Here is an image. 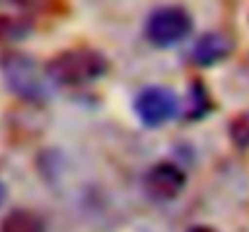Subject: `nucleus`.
Returning <instances> with one entry per match:
<instances>
[{
  "label": "nucleus",
  "instance_id": "f03ea898",
  "mask_svg": "<svg viewBox=\"0 0 249 232\" xmlns=\"http://www.w3.org/2000/svg\"><path fill=\"white\" fill-rule=\"evenodd\" d=\"M46 71L56 87H83L107 75L109 63L104 54L89 46H75V49H66L56 54L46 63Z\"/></svg>",
  "mask_w": 249,
  "mask_h": 232
},
{
  "label": "nucleus",
  "instance_id": "6e6552de",
  "mask_svg": "<svg viewBox=\"0 0 249 232\" xmlns=\"http://www.w3.org/2000/svg\"><path fill=\"white\" fill-rule=\"evenodd\" d=\"M189 107H186V116H189V121H198V119H203L208 111H211V94H208V89L203 87V82H198V80H194L191 85H189Z\"/></svg>",
  "mask_w": 249,
  "mask_h": 232
},
{
  "label": "nucleus",
  "instance_id": "39448f33",
  "mask_svg": "<svg viewBox=\"0 0 249 232\" xmlns=\"http://www.w3.org/2000/svg\"><path fill=\"white\" fill-rule=\"evenodd\" d=\"M143 189L153 201H174L186 189V172L169 160L155 162L143 177Z\"/></svg>",
  "mask_w": 249,
  "mask_h": 232
},
{
  "label": "nucleus",
  "instance_id": "1a4fd4ad",
  "mask_svg": "<svg viewBox=\"0 0 249 232\" xmlns=\"http://www.w3.org/2000/svg\"><path fill=\"white\" fill-rule=\"evenodd\" d=\"M228 136H230V143H232L237 150H247L249 148V109L240 111V114L228 124Z\"/></svg>",
  "mask_w": 249,
  "mask_h": 232
},
{
  "label": "nucleus",
  "instance_id": "f8f14e48",
  "mask_svg": "<svg viewBox=\"0 0 249 232\" xmlns=\"http://www.w3.org/2000/svg\"><path fill=\"white\" fill-rule=\"evenodd\" d=\"M5 194H7V191H5V184H2V181H0V203H2V201H5Z\"/></svg>",
  "mask_w": 249,
  "mask_h": 232
},
{
  "label": "nucleus",
  "instance_id": "f257e3e1",
  "mask_svg": "<svg viewBox=\"0 0 249 232\" xmlns=\"http://www.w3.org/2000/svg\"><path fill=\"white\" fill-rule=\"evenodd\" d=\"M0 73L12 94L24 102H49L53 97V80L49 77L46 66H41L34 56L27 54H5L0 58Z\"/></svg>",
  "mask_w": 249,
  "mask_h": 232
},
{
  "label": "nucleus",
  "instance_id": "7ed1b4c3",
  "mask_svg": "<svg viewBox=\"0 0 249 232\" xmlns=\"http://www.w3.org/2000/svg\"><path fill=\"white\" fill-rule=\"evenodd\" d=\"M194 32V17L179 5L155 7L145 19V36L158 49H172Z\"/></svg>",
  "mask_w": 249,
  "mask_h": 232
},
{
  "label": "nucleus",
  "instance_id": "9d476101",
  "mask_svg": "<svg viewBox=\"0 0 249 232\" xmlns=\"http://www.w3.org/2000/svg\"><path fill=\"white\" fill-rule=\"evenodd\" d=\"M27 32H29V27L22 17L0 15V41H15V39L24 36Z\"/></svg>",
  "mask_w": 249,
  "mask_h": 232
},
{
  "label": "nucleus",
  "instance_id": "0eeeda50",
  "mask_svg": "<svg viewBox=\"0 0 249 232\" xmlns=\"http://www.w3.org/2000/svg\"><path fill=\"white\" fill-rule=\"evenodd\" d=\"M0 232H46V223L36 211L29 208H12L2 215Z\"/></svg>",
  "mask_w": 249,
  "mask_h": 232
},
{
  "label": "nucleus",
  "instance_id": "20e7f679",
  "mask_svg": "<svg viewBox=\"0 0 249 232\" xmlns=\"http://www.w3.org/2000/svg\"><path fill=\"white\" fill-rule=\"evenodd\" d=\"M133 111L138 121L148 128H160L169 124L179 111V97L165 85H148L133 99Z\"/></svg>",
  "mask_w": 249,
  "mask_h": 232
},
{
  "label": "nucleus",
  "instance_id": "9b49d317",
  "mask_svg": "<svg viewBox=\"0 0 249 232\" xmlns=\"http://www.w3.org/2000/svg\"><path fill=\"white\" fill-rule=\"evenodd\" d=\"M186 232H218V230L211 228V225H194V228H189Z\"/></svg>",
  "mask_w": 249,
  "mask_h": 232
},
{
  "label": "nucleus",
  "instance_id": "423d86ee",
  "mask_svg": "<svg viewBox=\"0 0 249 232\" xmlns=\"http://www.w3.org/2000/svg\"><path fill=\"white\" fill-rule=\"evenodd\" d=\"M230 54H232V41L225 34H220V32H206V34H201L191 44L189 61L196 68H213V66L223 63Z\"/></svg>",
  "mask_w": 249,
  "mask_h": 232
}]
</instances>
